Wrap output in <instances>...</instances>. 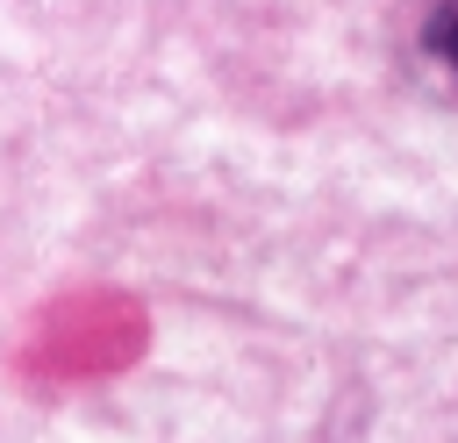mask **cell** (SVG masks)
I'll use <instances>...</instances> for the list:
<instances>
[{"label":"cell","mask_w":458,"mask_h":443,"mask_svg":"<svg viewBox=\"0 0 458 443\" xmlns=\"http://www.w3.org/2000/svg\"><path fill=\"white\" fill-rule=\"evenodd\" d=\"M422 50L444 64V79L458 86V0H429V21H422Z\"/></svg>","instance_id":"obj_1"}]
</instances>
